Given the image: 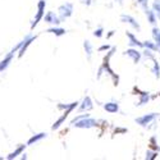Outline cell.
Returning <instances> with one entry per match:
<instances>
[{"label":"cell","instance_id":"obj_5","mask_svg":"<svg viewBox=\"0 0 160 160\" xmlns=\"http://www.w3.org/2000/svg\"><path fill=\"white\" fill-rule=\"evenodd\" d=\"M44 136H45V135H44V133H40V135H38V136H33V137H32V138H31V140L28 141V145H31L32 142H36V141H38L40 138H42Z\"/></svg>","mask_w":160,"mask_h":160},{"label":"cell","instance_id":"obj_4","mask_svg":"<svg viewBox=\"0 0 160 160\" xmlns=\"http://www.w3.org/2000/svg\"><path fill=\"white\" fill-rule=\"evenodd\" d=\"M128 55L135 59V62H136V63H137V62H138V59H140V54H137V51H135V50H129V51H128Z\"/></svg>","mask_w":160,"mask_h":160},{"label":"cell","instance_id":"obj_2","mask_svg":"<svg viewBox=\"0 0 160 160\" xmlns=\"http://www.w3.org/2000/svg\"><path fill=\"white\" fill-rule=\"evenodd\" d=\"M45 19L48 21V23H55V24H58L59 23V19L55 17V14H54V13H49V14L45 17Z\"/></svg>","mask_w":160,"mask_h":160},{"label":"cell","instance_id":"obj_3","mask_svg":"<svg viewBox=\"0 0 160 160\" xmlns=\"http://www.w3.org/2000/svg\"><path fill=\"white\" fill-rule=\"evenodd\" d=\"M105 109L109 110V112H117L118 110V105L114 104V102H109V104L105 105Z\"/></svg>","mask_w":160,"mask_h":160},{"label":"cell","instance_id":"obj_8","mask_svg":"<svg viewBox=\"0 0 160 160\" xmlns=\"http://www.w3.org/2000/svg\"><path fill=\"white\" fill-rule=\"evenodd\" d=\"M49 32H54V33L57 32V35H63L64 33V30H50Z\"/></svg>","mask_w":160,"mask_h":160},{"label":"cell","instance_id":"obj_6","mask_svg":"<svg viewBox=\"0 0 160 160\" xmlns=\"http://www.w3.org/2000/svg\"><path fill=\"white\" fill-rule=\"evenodd\" d=\"M151 118H154V115H150V117H145V118H142V119H138V122H140V123L143 126V124H145V122H149Z\"/></svg>","mask_w":160,"mask_h":160},{"label":"cell","instance_id":"obj_7","mask_svg":"<svg viewBox=\"0 0 160 160\" xmlns=\"http://www.w3.org/2000/svg\"><path fill=\"white\" fill-rule=\"evenodd\" d=\"M22 150H23V146H21V148H19V149H18V150H17L16 152H13V154H10V155L8 156V159H12V158H14V156H17V154H18V152H21Z\"/></svg>","mask_w":160,"mask_h":160},{"label":"cell","instance_id":"obj_1","mask_svg":"<svg viewBox=\"0 0 160 160\" xmlns=\"http://www.w3.org/2000/svg\"><path fill=\"white\" fill-rule=\"evenodd\" d=\"M44 8H45V2H40V4H38V13H37V17H36V19H35V22H33V24H32V27H35V26L38 23V21L41 19V17H42V13H44Z\"/></svg>","mask_w":160,"mask_h":160}]
</instances>
